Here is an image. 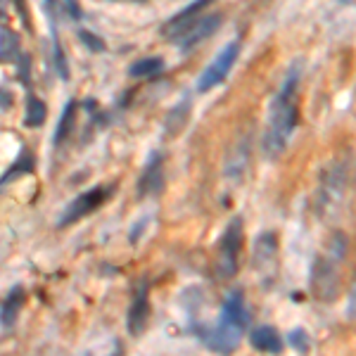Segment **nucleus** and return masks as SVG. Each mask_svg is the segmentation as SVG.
<instances>
[{
    "label": "nucleus",
    "instance_id": "423d86ee",
    "mask_svg": "<svg viewBox=\"0 0 356 356\" xmlns=\"http://www.w3.org/2000/svg\"><path fill=\"white\" fill-rule=\"evenodd\" d=\"M107 193L102 191V188H93V191L79 195V197H74L72 202L67 204V209L60 214V221H57V226H72V223L81 221L83 216L93 214V211L105 202Z\"/></svg>",
    "mask_w": 356,
    "mask_h": 356
},
{
    "label": "nucleus",
    "instance_id": "39448f33",
    "mask_svg": "<svg viewBox=\"0 0 356 356\" xmlns=\"http://www.w3.org/2000/svg\"><path fill=\"white\" fill-rule=\"evenodd\" d=\"M240 41H231L226 48H221V53L214 57V60L207 65V69L202 72V76L197 79V90L200 93H207V90L216 88L219 83L226 81V76L231 74L233 65L238 62L240 57Z\"/></svg>",
    "mask_w": 356,
    "mask_h": 356
},
{
    "label": "nucleus",
    "instance_id": "c85d7f7f",
    "mask_svg": "<svg viewBox=\"0 0 356 356\" xmlns=\"http://www.w3.org/2000/svg\"><path fill=\"white\" fill-rule=\"evenodd\" d=\"M8 17V0H0V22H5Z\"/></svg>",
    "mask_w": 356,
    "mask_h": 356
},
{
    "label": "nucleus",
    "instance_id": "7ed1b4c3",
    "mask_svg": "<svg viewBox=\"0 0 356 356\" xmlns=\"http://www.w3.org/2000/svg\"><path fill=\"white\" fill-rule=\"evenodd\" d=\"M243 252V219L235 216L219 238V254H216V275L228 280L238 273V259Z\"/></svg>",
    "mask_w": 356,
    "mask_h": 356
},
{
    "label": "nucleus",
    "instance_id": "6e6552de",
    "mask_svg": "<svg viewBox=\"0 0 356 356\" xmlns=\"http://www.w3.org/2000/svg\"><path fill=\"white\" fill-rule=\"evenodd\" d=\"M221 22H223L221 13H211V15H204V17H197V19L188 26V31L183 33L181 38H176V43L181 45L183 53H186V50H193L195 45L207 41L209 36H214V31L221 26Z\"/></svg>",
    "mask_w": 356,
    "mask_h": 356
},
{
    "label": "nucleus",
    "instance_id": "b1692460",
    "mask_svg": "<svg viewBox=\"0 0 356 356\" xmlns=\"http://www.w3.org/2000/svg\"><path fill=\"white\" fill-rule=\"evenodd\" d=\"M288 344L292 349H297V352H309V335H307V330H302V328H295L288 335Z\"/></svg>",
    "mask_w": 356,
    "mask_h": 356
},
{
    "label": "nucleus",
    "instance_id": "9d476101",
    "mask_svg": "<svg viewBox=\"0 0 356 356\" xmlns=\"http://www.w3.org/2000/svg\"><path fill=\"white\" fill-rule=\"evenodd\" d=\"M147 321H150V295H147V283H143L138 288L134 302L129 307V316H126V328L131 335H140L145 330Z\"/></svg>",
    "mask_w": 356,
    "mask_h": 356
},
{
    "label": "nucleus",
    "instance_id": "cd10ccee",
    "mask_svg": "<svg viewBox=\"0 0 356 356\" xmlns=\"http://www.w3.org/2000/svg\"><path fill=\"white\" fill-rule=\"evenodd\" d=\"M347 318L352 321L354 318V288L349 292V309H347Z\"/></svg>",
    "mask_w": 356,
    "mask_h": 356
},
{
    "label": "nucleus",
    "instance_id": "f03ea898",
    "mask_svg": "<svg viewBox=\"0 0 356 356\" xmlns=\"http://www.w3.org/2000/svg\"><path fill=\"white\" fill-rule=\"evenodd\" d=\"M297 126V105L292 100V93H283L273 97L268 107V122L266 134H264V154L268 159H278L288 147L292 134Z\"/></svg>",
    "mask_w": 356,
    "mask_h": 356
},
{
    "label": "nucleus",
    "instance_id": "aec40b11",
    "mask_svg": "<svg viewBox=\"0 0 356 356\" xmlns=\"http://www.w3.org/2000/svg\"><path fill=\"white\" fill-rule=\"evenodd\" d=\"M76 107H79L76 100L67 102L65 112H62V117H60V124H57V131H55V145H60V143L65 140L69 134H72L74 122H76Z\"/></svg>",
    "mask_w": 356,
    "mask_h": 356
},
{
    "label": "nucleus",
    "instance_id": "dca6fc26",
    "mask_svg": "<svg viewBox=\"0 0 356 356\" xmlns=\"http://www.w3.org/2000/svg\"><path fill=\"white\" fill-rule=\"evenodd\" d=\"M33 164H36V159H33V154L24 150L19 154V157L15 159V164L8 169V174H3L0 176V188H5L10 181H15V178H19V176H24V174H31L33 171Z\"/></svg>",
    "mask_w": 356,
    "mask_h": 356
},
{
    "label": "nucleus",
    "instance_id": "2eb2a0df",
    "mask_svg": "<svg viewBox=\"0 0 356 356\" xmlns=\"http://www.w3.org/2000/svg\"><path fill=\"white\" fill-rule=\"evenodd\" d=\"M275 254H278V238H275V233H261L254 240V266H266V264L275 259Z\"/></svg>",
    "mask_w": 356,
    "mask_h": 356
},
{
    "label": "nucleus",
    "instance_id": "4be33fe9",
    "mask_svg": "<svg viewBox=\"0 0 356 356\" xmlns=\"http://www.w3.org/2000/svg\"><path fill=\"white\" fill-rule=\"evenodd\" d=\"M79 41H81L90 53H105L107 50L105 41H102L100 36H95L93 31H88V29H81V31H79Z\"/></svg>",
    "mask_w": 356,
    "mask_h": 356
},
{
    "label": "nucleus",
    "instance_id": "a878e982",
    "mask_svg": "<svg viewBox=\"0 0 356 356\" xmlns=\"http://www.w3.org/2000/svg\"><path fill=\"white\" fill-rule=\"evenodd\" d=\"M15 102V95L10 93V90H3L0 88V110H10Z\"/></svg>",
    "mask_w": 356,
    "mask_h": 356
},
{
    "label": "nucleus",
    "instance_id": "0eeeda50",
    "mask_svg": "<svg viewBox=\"0 0 356 356\" xmlns=\"http://www.w3.org/2000/svg\"><path fill=\"white\" fill-rule=\"evenodd\" d=\"M250 145H252L250 136H243L231 145L226 159H223V176H226V181L240 183L245 178L247 166H250Z\"/></svg>",
    "mask_w": 356,
    "mask_h": 356
},
{
    "label": "nucleus",
    "instance_id": "f3484780",
    "mask_svg": "<svg viewBox=\"0 0 356 356\" xmlns=\"http://www.w3.org/2000/svg\"><path fill=\"white\" fill-rule=\"evenodd\" d=\"M162 69H164V57H143V60L131 65L129 74L134 79H150V76H157Z\"/></svg>",
    "mask_w": 356,
    "mask_h": 356
},
{
    "label": "nucleus",
    "instance_id": "ddd939ff",
    "mask_svg": "<svg viewBox=\"0 0 356 356\" xmlns=\"http://www.w3.org/2000/svg\"><path fill=\"white\" fill-rule=\"evenodd\" d=\"M191 112H193V105H191V100H188V97H186V100L178 102L174 110L166 114V119H164V134L169 136V138L181 136L183 129H186L188 122H191Z\"/></svg>",
    "mask_w": 356,
    "mask_h": 356
},
{
    "label": "nucleus",
    "instance_id": "f257e3e1",
    "mask_svg": "<svg viewBox=\"0 0 356 356\" xmlns=\"http://www.w3.org/2000/svg\"><path fill=\"white\" fill-rule=\"evenodd\" d=\"M247 323H250V314H247V307H245L243 290H235L226 297V302H223L219 323L214 325V330L207 337V347L219 354L233 352L240 344V340H243Z\"/></svg>",
    "mask_w": 356,
    "mask_h": 356
},
{
    "label": "nucleus",
    "instance_id": "5701e85b",
    "mask_svg": "<svg viewBox=\"0 0 356 356\" xmlns=\"http://www.w3.org/2000/svg\"><path fill=\"white\" fill-rule=\"evenodd\" d=\"M347 250H349V240L344 233H337L335 238L330 240V259H335L337 264H340L344 257H347Z\"/></svg>",
    "mask_w": 356,
    "mask_h": 356
},
{
    "label": "nucleus",
    "instance_id": "4468645a",
    "mask_svg": "<svg viewBox=\"0 0 356 356\" xmlns=\"http://www.w3.org/2000/svg\"><path fill=\"white\" fill-rule=\"evenodd\" d=\"M22 307H24V288L15 285V288L10 290V295L5 297L3 312H0V323H3L5 328H13L17 323V318H19Z\"/></svg>",
    "mask_w": 356,
    "mask_h": 356
},
{
    "label": "nucleus",
    "instance_id": "a211bd4d",
    "mask_svg": "<svg viewBox=\"0 0 356 356\" xmlns=\"http://www.w3.org/2000/svg\"><path fill=\"white\" fill-rule=\"evenodd\" d=\"M45 117H48V105H45L41 97L29 95V100H26V114H24V124L29 126V129H38V126H43Z\"/></svg>",
    "mask_w": 356,
    "mask_h": 356
},
{
    "label": "nucleus",
    "instance_id": "f8f14e48",
    "mask_svg": "<svg viewBox=\"0 0 356 356\" xmlns=\"http://www.w3.org/2000/svg\"><path fill=\"white\" fill-rule=\"evenodd\" d=\"M162 188V154L154 152L138 178V195H150Z\"/></svg>",
    "mask_w": 356,
    "mask_h": 356
},
{
    "label": "nucleus",
    "instance_id": "393cba45",
    "mask_svg": "<svg viewBox=\"0 0 356 356\" xmlns=\"http://www.w3.org/2000/svg\"><path fill=\"white\" fill-rule=\"evenodd\" d=\"M29 67H31V57H29V55L19 57V79H22V81H26V83H29Z\"/></svg>",
    "mask_w": 356,
    "mask_h": 356
},
{
    "label": "nucleus",
    "instance_id": "9b49d317",
    "mask_svg": "<svg viewBox=\"0 0 356 356\" xmlns=\"http://www.w3.org/2000/svg\"><path fill=\"white\" fill-rule=\"evenodd\" d=\"M250 344L257 352H268V354H280L283 352V337L273 325H257L250 332Z\"/></svg>",
    "mask_w": 356,
    "mask_h": 356
},
{
    "label": "nucleus",
    "instance_id": "20e7f679",
    "mask_svg": "<svg viewBox=\"0 0 356 356\" xmlns=\"http://www.w3.org/2000/svg\"><path fill=\"white\" fill-rule=\"evenodd\" d=\"M312 295L318 302H335L340 295V271L330 257H316L312 264Z\"/></svg>",
    "mask_w": 356,
    "mask_h": 356
},
{
    "label": "nucleus",
    "instance_id": "6ab92c4d",
    "mask_svg": "<svg viewBox=\"0 0 356 356\" xmlns=\"http://www.w3.org/2000/svg\"><path fill=\"white\" fill-rule=\"evenodd\" d=\"M19 36L13 29H0V62H13L19 57Z\"/></svg>",
    "mask_w": 356,
    "mask_h": 356
},
{
    "label": "nucleus",
    "instance_id": "bb28decb",
    "mask_svg": "<svg viewBox=\"0 0 356 356\" xmlns=\"http://www.w3.org/2000/svg\"><path fill=\"white\" fill-rule=\"evenodd\" d=\"M15 5H17V10H19V17L26 22V26H29V10H26V3H24V0H15ZM29 29H31V26H29Z\"/></svg>",
    "mask_w": 356,
    "mask_h": 356
},
{
    "label": "nucleus",
    "instance_id": "c756f323",
    "mask_svg": "<svg viewBox=\"0 0 356 356\" xmlns=\"http://www.w3.org/2000/svg\"><path fill=\"white\" fill-rule=\"evenodd\" d=\"M337 3H342V5H354V0H337Z\"/></svg>",
    "mask_w": 356,
    "mask_h": 356
},
{
    "label": "nucleus",
    "instance_id": "1a4fd4ad",
    "mask_svg": "<svg viewBox=\"0 0 356 356\" xmlns=\"http://www.w3.org/2000/svg\"><path fill=\"white\" fill-rule=\"evenodd\" d=\"M211 3H214V0H193L191 5H186V8H183L181 13H176V15L171 17V19L162 26V36H164V38H171V41L181 38L183 33L188 31V26H191L193 22L200 17V13H202L204 8H209Z\"/></svg>",
    "mask_w": 356,
    "mask_h": 356
},
{
    "label": "nucleus",
    "instance_id": "412c9836",
    "mask_svg": "<svg viewBox=\"0 0 356 356\" xmlns=\"http://www.w3.org/2000/svg\"><path fill=\"white\" fill-rule=\"evenodd\" d=\"M53 55H55V69H57V74H60V76L67 81V79H69L67 57H65V50H62L60 41H57V31H55V26H53Z\"/></svg>",
    "mask_w": 356,
    "mask_h": 356
}]
</instances>
